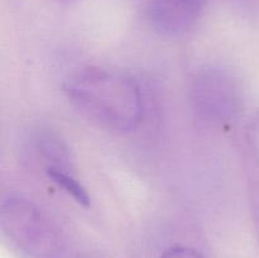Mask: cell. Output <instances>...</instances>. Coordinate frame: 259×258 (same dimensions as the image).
<instances>
[{
	"label": "cell",
	"mask_w": 259,
	"mask_h": 258,
	"mask_svg": "<svg viewBox=\"0 0 259 258\" xmlns=\"http://www.w3.org/2000/svg\"><path fill=\"white\" fill-rule=\"evenodd\" d=\"M63 91L81 115L111 133H131L143 120L141 86L120 71L100 66L82 67L66 78Z\"/></svg>",
	"instance_id": "1"
},
{
	"label": "cell",
	"mask_w": 259,
	"mask_h": 258,
	"mask_svg": "<svg viewBox=\"0 0 259 258\" xmlns=\"http://www.w3.org/2000/svg\"><path fill=\"white\" fill-rule=\"evenodd\" d=\"M161 258H205L199 250L194 248L185 247V245H176L171 247L163 252Z\"/></svg>",
	"instance_id": "8"
},
{
	"label": "cell",
	"mask_w": 259,
	"mask_h": 258,
	"mask_svg": "<svg viewBox=\"0 0 259 258\" xmlns=\"http://www.w3.org/2000/svg\"><path fill=\"white\" fill-rule=\"evenodd\" d=\"M247 141L253 157L259 166V113L255 114L248 124Z\"/></svg>",
	"instance_id": "7"
},
{
	"label": "cell",
	"mask_w": 259,
	"mask_h": 258,
	"mask_svg": "<svg viewBox=\"0 0 259 258\" xmlns=\"http://www.w3.org/2000/svg\"><path fill=\"white\" fill-rule=\"evenodd\" d=\"M189 93L195 115L209 125H228L239 118L244 108L240 82L224 68H201L191 78Z\"/></svg>",
	"instance_id": "3"
},
{
	"label": "cell",
	"mask_w": 259,
	"mask_h": 258,
	"mask_svg": "<svg viewBox=\"0 0 259 258\" xmlns=\"http://www.w3.org/2000/svg\"><path fill=\"white\" fill-rule=\"evenodd\" d=\"M58 2H73V0H58Z\"/></svg>",
	"instance_id": "9"
},
{
	"label": "cell",
	"mask_w": 259,
	"mask_h": 258,
	"mask_svg": "<svg viewBox=\"0 0 259 258\" xmlns=\"http://www.w3.org/2000/svg\"><path fill=\"white\" fill-rule=\"evenodd\" d=\"M204 5L205 0H147L146 18L162 37L180 38L197 24Z\"/></svg>",
	"instance_id": "4"
},
{
	"label": "cell",
	"mask_w": 259,
	"mask_h": 258,
	"mask_svg": "<svg viewBox=\"0 0 259 258\" xmlns=\"http://www.w3.org/2000/svg\"><path fill=\"white\" fill-rule=\"evenodd\" d=\"M48 179L62 191H65L68 196L72 197L81 206H90V195L85 189L81 181L78 180L76 172L65 171H50L46 172Z\"/></svg>",
	"instance_id": "6"
},
{
	"label": "cell",
	"mask_w": 259,
	"mask_h": 258,
	"mask_svg": "<svg viewBox=\"0 0 259 258\" xmlns=\"http://www.w3.org/2000/svg\"><path fill=\"white\" fill-rule=\"evenodd\" d=\"M0 223L4 234L33 257L52 258L61 252L62 239L56 225L42 209L25 197H4Z\"/></svg>",
	"instance_id": "2"
},
{
	"label": "cell",
	"mask_w": 259,
	"mask_h": 258,
	"mask_svg": "<svg viewBox=\"0 0 259 258\" xmlns=\"http://www.w3.org/2000/svg\"><path fill=\"white\" fill-rule=\"evenodd\" d=\"M34 146L46 172H76L70 147L57 133L47 129L38 131L34 136Z\"/></svg>",
	"instance_id": "5"
}]
</instances>
